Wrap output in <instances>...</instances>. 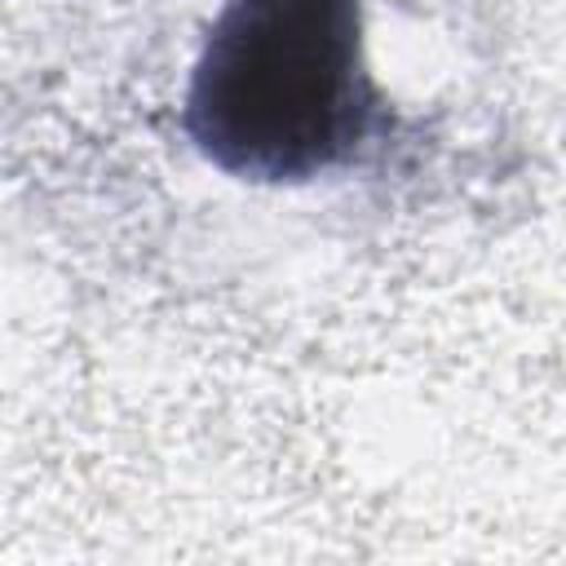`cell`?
<instances>
[{"mask_svg":"<svg viewBox=\"0 0 566 566\" xmlns=\"http://www.w3.org/2000/svg\"><path fill=\"white\" fill-rule=\"evenodd\" d=\"M181 128L239 181L296 186L394 142L398 115L363 62V0H221Z\"/></svg>","mask_w":566,"mask_h":566,"instance_id":"obj_1","label":"cell"}]
</instances>
